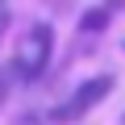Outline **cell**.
Listing matches in <instances>:
<instances>
[{
	"label": "cell",
	"instance_id": "cell-1",
	"mask_svg": "<svg viewBox=\"0 0 125 125\" xmlns=\"http://www.w3.org/2000/svg\"><path fill=\"white\" fill-rule=\"evenodd\" d=\"M50 54H54V25H50V21H33V25L21 29L13 67H17L21 79H38V75L50 67Z\"/></svg>",
	"mask_w": 125,
	"mask_h": 125
},
{
	"label": "cell",
	"instance_id": "cell-2",
	"mask_svg": "<svg viewBox=\"0 0 125 125\" xmlns=\"http://www.w3.org/2000/svg\"><path fill=\"white\" fill-rule=\"evenodd\" d=\"M113 92V75H92V79H83L67 100H62L58 108H50V121H58V125H67V121H79L83 113H92L104 96Z\"/></svg>",
	"mask_w": 125,
	"mask_h": 125
},
{
	"label": "cell",
	"instance_id": "cell-3",
	"mask_svg": "<svg viewBox=\"0 0 125 125\" xmlns=\"http://www.w3.org/2000/svg\"><path fill=\"white\" fill-rule=\"evenodd\" d=\"M104 25H108V9H104V4H96V9H88V13L79 17V29H83V33H100Z\"/></svg>",
	"mask_w": 125,
	"mask_h": 125
},
{
	"label": "cell",
	"instance_id": "cell-4",
	"mask_svg": "<svg viewBox=\"0 0 125 125\" xmlns=\"http://www.w3.org/2000/svg\"><path fill=\"white\" fill-rule=\"evenodd\" d=\"M4 25H9V9L0 4V33H4Z\"/></svg>",
	"mask_w": 125,
	"mask_h": 125
},
{
	"label": "cell",
	"instance_id": "cell-5",
	"mask_svg": "<svg viewBox=\"0 0 125 125\" xmlns=\"http://www.w3.org/2000/svg\"><path fill=\"white\" fill-rule=\"evenodd\" d=\"M0 100H4V96H0Z\"/></svg>",
	"mask_w": 125,
	"mask_h": 125
}]
</instances>
